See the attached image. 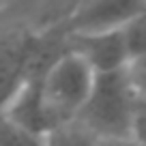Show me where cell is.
Wrapping results in <instances>:
<instances>
[{"instance_id": "obj_7", "label": "cell", "mask_w": 146, "mask_h": 146, "mask_svg": "<svg viewBox=\"0 0 146 146\" xmlns=\"http://www.w3.org/2000/svg\"><path fill=\"white\" fill-rule=\"evenodd\" d=\"M123 32H125V41H127L129 58L135 60L140 56H144L146 54V11L125 24Z\"/></svg>"}, {"instance_id": "obj_10", "label": "cell", "mask_w": 146, "mask_h": 146, "mask_svg": "<svg viewBox=\"0 0 146 146\" xmlns=\"http://www.w3.org/2000/svg\"><path fill=\"white\" fill-rule=\"evenodd\" d=\"M133 137L146 144V99L137 95V108H135V120H133Z\"/></svg>"}, {"instance_id": "obj_1", "label": "cell", "mask_w": 146, "mask_h": 146, "mask_svg": "<svg viewBox=\"0 0 146 146\" xmlns=\"http://www.w3.org/2000/svg\"><path fill=\"white\" fill-rule=\"evenodd\" d=\"M135 108L137 90L125 67L97 73L92 92L75 120L97 137H127L133 135Z\"/></svg>"}, {"instance_id": "obj_4", "label": "cell", "mask_w": 146, "mask_h": 146, "mask_svg": "<svg viewBox=\"0 0 146 146\" xmlns=\"http://www.w3.org/2000/svg\"><path fill=\"white\" fill-rule=\"evenodd\" d=\"M146 11V0H78L60 26L64 32H90L120 28Z\"/></svg>"}, {"instance_id": "obj_9", "label": "cell", "mask_w": 146, "mask_h": 146, "mask_svg": "<svg viewBox=\"0 0 146 146\" xmlns=\"http://www.w3.org/2000/svg\"><path fill=\"white\" fill-rule=\"evenodd\" d=\"M127 69H129V75H131V82L135 86L137 95L146 99V54L131 60Z\"/></svg>"}, {"instance_id": "obj_11", "label": "cell", "mask_w": 146, "mask_h": 146, "mask_svg": "<svg viewBox=\"0 0 146 146\" xmlns=\"http://www.w3.org/2000/svg\"><path fill=\"white\" fill-rule=\"evenodd\" d=\"M101 146H146V144L133 135H127V137H101Z\"/></svg>"}, {"instance_id": "obj_6", "label": "cell", "mask_w": 146, "mask_h": 146, "mask_svg": "<svg viewBox=\"0 0 146 146\" xmlns=\"http://www.w3.org/2000/svg\"><path fill=\"white\" fill-rule=\"evenodd\" d=\"M47 140L50 146H101V137H97L78 120L56 127L47 135Z\"/></svg>"}, {"instance_id": "obj_2", "label": "cell", "mask_w": 146, "mask_h": 146, "mask_svg": "<svg viewBox=\"0 0 146 146\" xmlns=\"http://www.w3.org/2000/svg\"><path fill=\"white\" fill-rule=\"evenodd\" d=\"M97 71L80 54L67 50L43 75V99L54 129L73 123L86 105Z\"/></svg>"}, {"instance_id": "obj_3", "label": "cell", "mask_w": 146, "mask_h": 146, "mask_svg": "<svg viewBox=\"0 0 146 146\" xmlns=\"http://www.w3.org/2000/svg\"><path fill=\"white\" fill-rule=\"evenodd\" d=\"M67 50L88 60V64L97 73L118 71V69L129 67L131 62L123 26L110 28V30L67 32Z\"/></svg>"}, {"instance_id": "obj_8", "label": "cell", "mask_w": 146, "mask_h": 146, "mask_svg": "<svg viewBox=\"0 0 146 146\" xmlns=\"http://www.w3.org/2000/svg\"><path fill=\"white\" fill-rule=\"evenodd\" d=\"M2 146H50V140H47V135L30 133L5 118V123H2Z\"/></svg>"}, {"instance_id": "obj_5", "label": "cell", "mask_w": 146, "mask_h": 146, "mask_svg": "<svg viewBox=\"0 0 146 146\" xmlns=\"http://www.w3.org/2000/svg\"><path fill=\"white\" fill-rule=\"evenodd\" d=\"M2 118L36 135H50L54 131V123L43 99V75L24 80L9 97H5Z\"/></svg>"}]
</instances>
